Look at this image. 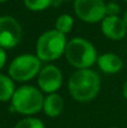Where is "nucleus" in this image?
Returning <instances> with one entry per match:
<instances>
[{"instance_id":"f257e3e1","label":"nucleus","mask_w":127,"mask_h":128,"mask_svg":"<svg viewBox=\"0 0 127 128\" xmlns=\"http://www.w3.org/2000/svg\"><path fill=\"white\" fill-rule=\"evenodd\" d=\"M100 89L99 76L90 70L76 71L69 81L71 96L78 101H89L97 96Z\"/></svg>"},{"instance_id":"f03ea898","label":"nucleus","mask_w":127,"mask_h":128,"mask_svg":"<svg viewBox=\"0 0 127 128\" xmlns=\"http://www.w3.org/2000/svg\"><path fill=\"white\" fill-rule=\"evenodd\" d=\"M65 55L70 64L82 70L92 65L97 58L94 47L88 40L82 38L72 40L66 45Z\"/></svg>"},{"instance_id":"7ed1b4c3","label":"nucleus","mask_w":127,"mask_h":128,"mask_svg":"<svg viewBox=\"0 0 127 128\" xmlns=\"http://www.w3.org/2000/svg\"><path fill=\"white\" fill-rule=\"evenodd\" d=\"M64 34L58 30H48L44 33L37 42L36 51L37 58L42 61H52L60 58L64 52L65 47Z\"/></svg>"},{"instance_id":"20e7f679","label":"nucleus","mask_w":127,"mask_h":128,"mask_svg":"<svg viewBox=\"0 0 127 128\" xmlns=\"http://www.w3.org/2000/svg\"><path fill=\"white\" fill-rule=\"evenodd\" d=\"M44 99L37 89L30 86H25L15 91L12 96V108L25 115H30L43 108Z\"/></svg>"},{"instance_id":"39448f33","label":"nucleus","mask_w":127,"mask_h":128,"mask_svg":"<svg viewBox=\"0 0 127 128\" xmlns=\"http://www.w3.org/2000/svg\"><path fill=\"white\" fill-rule=\"evenodd\" d=\"M40 61L34 55H20L16 58L9 66V74L17 81H27L40 71Z\"/></svg>"},{"instance_id":"423d86ee","label":"nucleus","mask_w":127,"mask_h":128,"mask_svg":"<svg viewBox=\"0 0 127 128\" xmlns=\"http://www.w3.org/2000/svg\"><path fill=\"white\" fill-rule=\"evenodd\" d=\"M74 9L79 18L87 22H97L106 14V6L102 0H76Z\"/></svg>"},{"instance_id":"0eeeda50","label":"nucleus","mask_w":127,"mask_h":128,"mask_svg":"<svg viewBox=\"0 0 127 128\" xmlns=\"http://www.w3.org/2000/svg\"><path fill=\"white\" fill-rule=\"evenodd\" d=\"M22 36V28L17 20L9 16L0 17V47L12 48L18 44Z\"/></svg>"},{"instance_id":"6e6552de","label":"nucleus","mask_w":127,"mask_h":128,"mask_svg":"<svg viewBox=\"0 0 127 128\" xmlns=\"http://www.w3.org/2000/svg\"><path fill=\"white\" fill-rule=\"evenodd\" d=\"M38 84L45 92L52 93L62 84V74L56 66H45L38 75Z\"/></svg>"},{"instance_id":"1a4fd4ad","label":"nucleus","mask_w":127,"mask_h":128,"mask_svg":"<svg viewBox=\"0 0 127 128\" xmlns=\"http://www.w3.org/2000/svg\"><path fill=\"white\" fill-rule=\"evenodd\" d=\"M101 29L107 37L112 40H120L126 35V25L123 19L117 16H108L102 20Z\"/></svg>"},{"instance_id":"9d476101","label":"nucleus","mask_w":127,"mask_h":128,"mask_svg":"<svg viewBox=\"0 0 127 128\" xmlns=\"http://www.w3.org/2000/svg\"><path fill=\"white\" fill-rule=\"evenodd\" d=\"M99 68L106 73H116L123 66L122 60L115 54H104L98 58Z\"/></svg>"},{"instance_id":"9b49d317","label":"nucleus","mask_w":127,"mask_h":128,"mask_svg":"<svg viewBox=\"0 0 127 128\" xmlns=\"http://www.w3.org/2000/svg\"><path fill=\"white\" fill-rule=\"evenodd\" d=\"M44 111L50 117H56L63 110V100L58 94L52 93L48 97L45 98L44 104H43Z\"/></svg>"},{"instance_id":"f8f14e48","label":"nucleus","mask_w":127,"mask_h":128,"mask_svg":"<svg viewBox=\"0 0 127 128\" xmlns=\"http://www.w3.org/2000/svg\"><path fill=\"white\" fill-rule=\"evenodd\" d=\"M14 83L11 79L0 74V101H7L14 96Z\"/></svg>"},{"instance_id":"ddd939ff","label":"nucleus","mask_w":127,"mask_h":128,"mask_svg":"<svg viewBox=\"0 0 127 128\" xmlns=\"http://www.w3.org/2000/svg\"><path fill=\"white\" fill-rule=\"evenodd\" d=\"M72 25H73V19L69 15H62L56 20V30L62 34H66L71 30Z\"/></svg>"},{"instance_id":"4468645a","label":"nucleus","mask_w":127,"mask_h":128,"mask_svg":"<svg viewBox=\"0 0 127 128\" xmlns=\"http://www.w3.org/2000/svg\"><path fill=\"white\" fill-rule=\"evenodd\" d=\"M25 6L30 10H43L52 4V0H24Z\"/></svg>"},{"instance_id":"2eb2a0df","label":"nucleus","mask_w":127,"mask_h":128,"mask_svg":"<svg viewBox=\"0 0 127 128\" xmlns=\"http://www.w3.org/2000/svg\"><path fill=\"white\" fill-rule=\"evenodd\" d=\"M15 128H44V125L36 118H26L18 122Z\"/></svg>"},{"instance_id":"dca6fc26","label":"nucleus","mask_w":127,"mask_h":128,"mask_svg":"<svg viewBox=\"0 0 127 128\" xmlns=\"http://www.w3.org/2000/svg\"><path fill=\"white\" fill-rule=\"evenodd\" d=\"M4 62H6V53H4V48L0 47V68L4 65Z\"/></svg>"},{"instance_id":"f3484780","label":"nucleus","mask_w":127,"mask_h":128,"mask_svg":"<svg viewBox=\"0 0 127 128\" xmlns=\"http://www.w3.org/2000/svg\"><path fill=\"white\" fill-rule=\"evenodd\" d=\"M124 96H125L127 99V82L125 83V86H124Z\"/></svg>"},{"instance_id":"a211bd4d","label":"nucleus","mask_w":127,"mask_h":128,"mask_svg":"<svg viewBox=\"0 0 127 128\" xmlns=\"http://www.w3.org/2000/svg\"><path fill=\"white\" fill-rule=\"evenodd\" d=\"M124 22H125V25H126V28H127V11H126V14H125V16H124Z\"/></svg>"},{"instance_id":"6ab92c4d","label":"nucleus","mask_w":127,"mask_h":128,"mask_svg":"<svg viewBox=\"0 0 127 128\" xmlns=\"http://www.w3.org/2000/svg\"><path fill=\"white\" fill-rule=\"evenodd\" d=\"M4 1H7V0H0V2H4Z\"/></svg>"},{"instance_id":"aec40b11","label":"nucleus","mask_w":127,"mask_h":128,"mask_svg":"<svg viewBox=\"0 0 127 128\" xmlns=\"http://www.w3.org/2000/svg\"><path fill=\"white\" fill-rule=\"evenodd\" d=\"M112 128H116V127H112Z\"/></svg>"},{"instance_id":"412c9836","label":"nucleus","mask_w":127,"mask_h":128,"mask_svg":"<svg viewBox=\"0 0 127 128\" xmlns=\"http://www.w3.org/2000/svg\"><path fill=\"white\" fill-rule=\"evenodd\" d=\"M125 1H127V0H125Z\"/></svg>"}]
</instances>
